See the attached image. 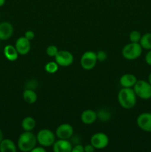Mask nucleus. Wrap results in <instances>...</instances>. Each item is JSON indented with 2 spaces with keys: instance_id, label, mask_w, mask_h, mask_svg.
I'll use <instances>...</instances> for the list:
<instances>
[{
  "instance_id": "nucleus-7",
  "label": "nucleus",
  "mask_w": 151,
  "mask_h": 152,
  "mask_svg": "<svg viewBox=\"0 0 151 152\" xmlns=\"http://www.w3.org/2000/svg\"><path fill=\"white\" fill-rule=\"evenodd\" d=\"M90 144L95 149H104L109 144V137L103 132H97L90 138Z\"/></svg>"
},
{
  "instance_id": "nucleus-8",
  "label": "nucleus",
  "mask_w": 151,
  "mask_h": 152,
  "mask_svg": "<svg viewBox=\"0 0 151 152\" xmlns=\"http://www.w3.org/2000/svg\"><path fill=\"white\" fill-rule=\"evenodd\" d=\"M55 62L59 66L68 67L73 62L74 58L72 53L68 50H59L55 56Z\"/></svg>"
},
{
  "instance_id": "nucleus-19",
  "label": "nucleus",
  "mask_w": 151,
  "mask_h": 152,
  "mask_svg": "<svg viewBox=\"0 0 151 152\" xmlns=\"http://www.w3.org/2000/svg\"><path fill=\"white\" fill-rule=\"evenodd\" d=\"M22 97L25 102L28 104H33L37 100V94L32 89H25L22 93Z\"/></svg>"
},
{
  "instance_id": "nucleus-24",
  "label": "nucleus",
  "mask_w": 151,
  "mask_h": 152,
  "mask_svg": "<svg viewBox=\"0 0 151 152\" xmlns=\"http://www.w3.org/2000/svg\"><path fill=\"white\" fill-rule=\"evenodd\" d=\"M58 52H59V50L56 45H50L46 49V53L50 57H55Z\"/></svg>"
},
{
  "instance_id": "nucleus-1",
  "label": "nucleus",
  "mask_w": 151,
  "mask_h": 152,
  "mask_svg": "<svg viewBox=\"0 0 151 152\" xmlns=\"http://www.w3.org/2000/svg\"><path fill=\"white\" fill-rule=\"evenodd\" d=\"M118 101L124 109L133 108L137 102V96L133 88H122L118 93Z\"/></svg>"
},
{
  "instance_id": "nucleus-23",
  "label": "nucleus",
  "mask_w": 151,
  "mask_h": 152,
  "mask_svg": "<svg viewBox=\"0 0 151 152\" xmlns=\"http://www.w3.org/2000/svg\"><path fill=\"white\" fill-rule=\"evenodd\" d=\"M141 37H142V34L139 31H133L130 32V35H129V38H130V42H140Z\"/></svg>"
},
{
  "instance_id": "nucleus-15",
  "label": "nucleus",
  "mask_w": 151,
  "mask_h": 152,
  "mask_svg": "<svg viewBox=\"0 0 151 152\" xmlns=\"http://www.w3.org/2000/svg\"><path fill=\"white\" fill-rule=\"evenodd\" d=\"M137 78L132 74H125L120 78L119 83L122 88H133L137 82Z\"/></svg>"
},
{
  "instance_id": "nucleus-16",
  "label": "nucleus",
  "mask_w": 151,
  "mask_h": 152,
  "mask_svg": "<svg viewBox=\"0 0 151 152\" xmlns=\"http://www.w3.org/2000/svg\"><path fill=\"white\" fill-rule=\"evenodd\" d=\"M4 55L6 59L10 62H14L19 57V53L16 47L12 45H7L4 48Z\"/></svg>"
},
{
  "instance_id": "nucleus-34",
  "label": "nucleus",
  "mask_w": 151,
  "mask_h": 152,
  "mask_svg": "<svg viewBox=\"0 0 151 152\" xmlns=\"http://www.w3.org/2000/svg\"><path fill=\"white\" fill-rule=\"evenodd\" d=\"M147 81L149 82V83H150V84L151 85V72L150 73L149 76H148V80H147Z\"/></svg>"
},
{
  "instance_id": "nucleus-28",
  "label": "nucleus",
  "mask_w": 151,
  "mask_h": 152,
  "mask_svg": "<svg viewBox=\"0 0 151 152\" xmlns=\"http://www.w3.org/2000/svg\"><path fill=\"white\" fill-rule=\"evenodd\" d=\"M25 37H26L30 41L33 40L35 37V34L33 31H27L25 34Z\"/></svg>"
},
{
  "instance_id": "nucleus-13",
  "label": "nucleus",
  "mask_w": 151,
  "mask_h": 152,
  "mask_svg": "<svg viewBox=\"0 0 151 152\" xmlns=\"http://www.w3.org/2000/svg\"><path fill=\"white\" fill-rule=\"evenodd\" d=\"M73 144L68 140L59 139L55 141L53 145V150L54 152H71Z\"/></svg>"
},
{
  "instance_id": "nucleus-31",
  "label": "nucleus",
  "mask_w": 151,
  "mask_h": 152,
  "mask_svg": "<svg viewBox=\"0 0 151 152\" xmlns=\"http://www.w3.org/2000/svg\"><path fill=\"white\" fill-rule=\"evenodd\" d=\"M45 148L43 146H36L31 151V152H45Z\"/></svg>"
},
{
  "instance_id": "nucleus-5",
  "label": "nucleus",
  "mask_w": 151,
  "mask_h": 152,
  "mask_svg": "<svg viewBox=\"0 0 151 152\" xmlns=\"http://www.w3.org/2000/svg\"><path fill=\"white\" fill-rule=\"evenodd\" d=\"M36 140L37 142L44 148L53 146L56 141V134L50 129H43L37 133Z\"/></svg>"
},
{
  "instance_id": "nucleus-27",
  "label": "nucleus",
  "mask_w": 151,
  "mask_h": 152,
  "mask_svg": "<svg viewBox=\"0 0 151 152\" xmlns=\"http://www.w3.org/2000/svg\"><path fill=\"white\" fill-rule=\"evenodd\" d=\"M71 152H84V146L81 144H76V145H73Z\"/></svg>"
},
{
  "instance_id": "nucleus-17",
  "label": "nucleus",
  "mask_w": 151,
  "mask_h": 152,
  "mask_svg": "<svg viewBox=\"0 0 151 152\" xmlns=\"http://www.w3.org/2000/svg\"><path fill=\"white\" fill-rule=\"evenodd\" d=\"M16 145L12 140L3 139L0 142V152H16Z\"/></svg>"
},
{
  "instance_id": "nucleus-3",
  "label": "nucleus",
  "mask_w": 151,
  "mask_h": 152,
  "mask_svg": "<svg viewBox=\"0 0 151 152\" xmlns=\"http://www.w3.org/2000/svg\"><path fill=\"white\" fill-rule=\"evenodd\" d=\"M142 50L143 48L139 42H130L124 45L121 53L124 59L127 60H135L140 57Z\"/></svg>"
},
{
  "instance_id": "nucleus-2",
  "label": "nucleus",
  "mask_w": 151,
  "mask_h": 152,
  "mask_svg": "<svg viewBox=\"0 0 151 152\" xmlns=\"http://www.w3.org/2000/svg\"><path fill=\"white\" fill-rule=\"evenodd\" d=\"M36 135L32 132H24L19 136L17 141V146L22 152L31 151L36 146Z\"/></svg>"
},
{
  "instance_id": "nucleus-12",
  "label": "nucleus",
  "mask_w": 151,
  "mask_h": 152,
  "mask_svg": "<svg viewBox=\"0 0 151 152\" xmlns=\"http://www.w3.org/2000/svg\"><path fill=\"white\" fill-rule=\"evenodd\" d=\"M13 26L10 22H2L0 23V41H6L13 36Z\"/></svg>"
},
{
  "instance_id": "nucleus-9",
  "label": "nucleus",
  "mask_w": 151,
  "mask_h": 152,
  "mask_svg": "<svg viewBox=\"0 0 151 152\" xmlns=\"http://www.w3.org/2000/svg\"><path fill=\"white\" fill-rule=\"evenodd\" d=\"M137 126L141 130L151 132V112H144L139 114L136 119Z\"/></svg>"
},
{
  "instance_id": "nucleus-30",
  "label": "nucleus",
  "mask_w": 151,
  "mask_h": 152,
  "mask_svg": "<svg viewBox=\"0 0 151 152\" xmlns=\"http://www.w3.org/2000/svg\"><path fill=\"white\" fill-rule=\"evenodd\" d=\"M84 152H93L95 151V148L91 145V144H87V145L84 146Z\"/></svg>"
},
{
  "instance_id": "nucleus-29",
  "label": "nucleus",
  "mask_w": 151,
  "mask_h": 152,
  "mask_svg": "<svg viewBox=\"0 0 151 152\" xmlns=\"http://www.w3.org/2000/svg\"><path fill=\"white\" fill-rule=\"evenodd\" d=\"M144 60L148 65L151 66V50H149L147 52L144 56Z\"/></svg>"
},
{
  "instance_id": "nucleus-4",
  "label": "nucleus",
  "mask_w": 151,
  "mask_h": 152,
  "mask_svg": "<svg viewBox=\"0 0 151 152\" xmlns=\"http://www.w3.org/2000/svg\"><path fill=\"white\" fill-rule=\"evenodd\" d=\"M133 88L137 97L144 100L151 99V85L148 81L137 80Z\"/></svg>"
},
{
  "instance_id": "nucleus-20",
  "label": "nucleus",
  "mask_w": 151,
  "mask_h": 152,
  "mask_svg": "<svg viewBox=\"0 0 151 152\" xmlns=\"http://www.w3.org/2000/svg\"><path fill=\"white\" fill-rule=\"evenodd\" d=\"M139 44L145 50H151V33H146L142 35Z\"/></svg>"
},
{
  "instance_id": "nucleus-32",
  "label": "nucleus",
  "mask_w": 151,
  "mask_h": 152,
  "mask_svg": "<svg viewBox=\"0 0 151 152\" xmlns=\"http://www.w3.org/2000/svg\"><path fill=\"white\" fill-rule=\"evenodd\" d=\"M3 139H4V134H3L2 131L0 129V142H1V141Z\"/></svg>"
},
{
  "instance_id": "nucleus-26",
  "label": "nucleus",
  "mask_w": 151,
  "mask_h": 152,
  "mask_svg": "<svg viewBox=\"0 0 151 152\" xmlns=\"http://www.w3.org/2000/svg\"><path fill=\"white\" fill-rule=\"evenodd\" d=\"M37 87V82L35 80H31L28 81V83L25 85V89H32L35 90Z\"/></svg>"
},
{
  "instance_id": "nucleus-22",
  "label": "nucleus",
  "mask_w": 151,
  "mask_h": 152,
  "mask_svg": "<svg viewBox=\"0 0 151 152\" xmlns=\"http://www.w3.org/2000/svg\"><path fill=\"white\" fill-rule=\"evenodd\" d=\"M59 69V65L55 61H50L48 62L44 66V70L48 74H54Z\"/></svg>"
},
{
  "instance_id": "nucleus-11",
  "label": "nucleus",
  "mask_w": 151,
  "mask_h": 152,
  "mask_svg": "<svg viewBox=\"0 0 151 152\" xmlns=\"http://www.w3.org/2000/svg\"><path fill=\"white\" fill-rule=\"evenodd\" d=\"M15 47L18 53L20 55H26L30 52L31 48L30 41L25 37H21L17 39L15 42Z\"/></svg>"
},
{
  "instance_id": "nucleus-14",
  "label": "nucleus",
  "mask_w": 151,
  "mask_h": 152,
  "mask_svg": "<svg viewBox=\"0 0 151 152\" xmlns=\"http://www.w3.org/2000/svg\"><path fill=\"white\" fill-rule=\"evenodd\" d=\"M97 120V114L91 109L84 110L81 114V120L84 124L91 125Z\"/></svg>"
},
{
  "instance_id": "nucleus-6",
  "label": "nucleus",
  "mask_w": 151,
  "mask_h": 152,
  "mask_svg": "<svg viewBox=\"0 0 151 152\" xmlns=\"http://www.w3.org/2000/svg\"><path fill=\"white\" fill-rule=\"evenodd\" d=\"M97 62L98 59L96 53L92 50H88V51L84 52L81 56V59H80V65L83 69L86 71H90L96 66Z\"/></svg>"
},
{
  "instance_id": "nucleus-33",
  "label": "nucleus",
  "mask_w": 151,
  "mask_h": 152,
  "mask_svg": "<svg viewBox=\"0 0 151 152\" xmlns=\"http://www.w3.org/2000/svg\"><path fill=\"white\" fill-rule=\"evenodd\" d=\"M6 0H0V7H2L4 4H5Z\"/></svg>"
},
{
  "instance_id": "nucleus-10",
  "label": "nucleus",
  "mask_w": 151,
  "mask_h": 152,
  "mask_svg": "<svg viewBox=\"0 0 151 152\" xmlns=\"http://www.w3.org/2000/svg\"><path fill=\"white\" fill-rule=\"evenodd\" d=\"M73 128L68 123H63L59 126L56 129L55 134L59 139L68 140L73 135Z\"/></svg>"
},
{
  "instance_id": "nucleus-21",
  "label": "nucleus",
  "mask_w": 151,
  "mask_h": 152,
  "mask_svg": "<svg viewBox=\"0 0 151 152\" xmlns=\"http://www.w3.org/2000/svg\"><path fill=\"white\" fill-rule=\"evenodd\" d=\"M96 114H97V118H99V120L102 122L108 121L111 117V113L107 108H102L99 110Z\"/></svg>"
},
{
  "instance_id": "nucleus-18",
  "label": "nucleus",
  "mask_w": 151,
  "mask_h": 152,
  "mask_svg": "<svg viewBox=\"0 0 151 152\" xmlns=\"http://www.w3.org/2000/svg\"><path fill=\"white\" fill-rule=\"evenodd\" d=\"M36 120L32 117H26L22 120L21 126L25 132H32L36 127Z\"/></svg>"
},
{
  "instance_id": "nucleus-35",
  "label": "nucleus",
  "mask_w": 151,
  "mask_h": 152,
  "mask_svg": "<svg viewBox=\"0 0 151 152\" xmlns=\"http://www.w3.org/2000/svg\"><path fill=\"white\" fill-rule=\"evenodd\" d=\"M150 111H151V110H150ZM150 112H151V111H150Z\"/></svg>"
},
{
  "instance_id": "nucleus-25",
  "label": "nucleus",
  "mask_w": 151,
  "mask_h": 152,
  "mask_svg": "<svg viewBox=\"0 0 151 152\" xmlns=\"http://www.w3.org/2000/svg\"><path fill=\"white\" fill-rule=\"evenodd\" d=\"M96 56H97V59L99 62H105L107 58V54L104 50H99L96 53Z\"/></svg>"
}]
</instances>
